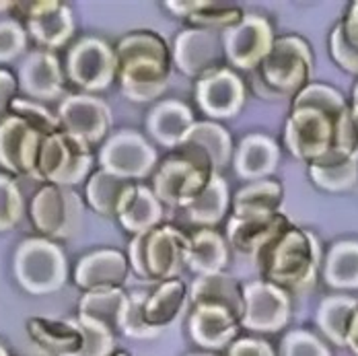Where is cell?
Instances as JSON below:
<instances>
[{
  "label": "cell",
  "mask_w": 358,
  "mask_h": 356,
  "mask_svg": "<svg viewBox=\"0 0 358 356\" xmlns=\"http://www.w3.org/2000/svg\"><path fill=\"white\" fill-rule=\"evenodd\" d=\"M189 239L171 225L136 235L130 243V266L146 280H173L187 257Z\"/></svg>",
  "instance_id": "cell-2"
},
{
  "label": "cell",
  "mask_w": 358,
  "mask_h": 356,
  "mask_svg": "<svg viewBox=\"0 0 358 356\" xmlns=\"http://www.w3.org/2000/svg\"><path fill=\"white\" fill-rule=\"evenodd\" d=\"M185 264L194 272H198L200 276L220 272V268L227 264V243H224V239L218 233L208 231V229L198 231L194 237H189Z\"/></svg>",
  "instance_id": "cell-29"
},
{
  "label": "cell",
  "mask_w": 358,
  "mask_h": 356,
  "mask_svg": "<svg viewBox=\"0 0 358 356\" xmlns=\"http://www.w3.org/2000/svg\"><path fill=\"white\" fill-rule=\"evenodd\" d=\"M285 218L280 216H255V218H237L229 222V241L237 251L245 255H262V251L272 245L285 233Z\"/></svg>",
  "instance_id": "cell-22"
},
{
  "label": "cell",
  "mask_w": 358,
  "mask_h": 356,
  "mask_svg": "<svg viewBox=\"0 0 358 356\" xmlns=\"http://www.w3.org/2000/svg\"><path fill=\"white\" fill-rule=\"evenodd\" d=\"M117 218L126 231L143 235L159 227L163 218V208L155 192L146 190L143 185H134L124 198L117 211Z\"/></svg>",
  "instance_id": "cell-25"
},
{
  "label": "cell",
  "mask_w": 358,
  "mask_h": 356,
  "mask_svg": "<svg viewBox=\"0 0 358 356\" xmlns=\"http://www.w3.org/2000/svg\"><path fill=\"white\" fill-rule=\"evenodd\" d=\"M155 150L136 132H120L111 136L101 148V169L117 178H144L155 165Z\"/></svg>",
  "instance_id": "cell-12"
},
{
  "label": "cell",
  "mask_w": 358,
  "mask_h": 356,
  "mask_svg": "<svg viewBox=\"0 0 358 356\" xmlns=\"http://www.w3.org/2000/svg\"><path fill=\"white\" fill-rule=\"evenodd\" d=\"M78 323L83 327V348L76 356H111L115 342H113V332H109L106 325L97 321L78 318Z\"/></svg>",
  "instance_id": "cell-37"
},
{
  "label": "cell",
  "mask_w": 358,
  "mask_h": 356,
  "mask_svg": "<svg viewBox=\"0 0 358 356\" xmlns=\"http://www.w3.org/2000/svg\"><path fill=\"white\" fill-rule=\"evenodd\" d=\"M25 23L39 45L58 48L72 36V15L62 2H34L27 4Z\"/></svg>",
  "instance_id": "cell-17"
},
{
  "label": "cell",
  "mask_w": 358,
  "mask_h": 356,
  "mask_svg": "<svg viewBox=\"0 0 358 356\" xmlns=\"http://www.w3.org/2000/svg\"><path fill=\"white\" fill-rule=\"evenodd\" d=\"M189 23L196 25V29H204V31H213V29H231L237 23L243 21V13L235 6H216L213 2H204L202 8H198L196 13H192Z\"/></svg>",
  "instance_id": "cell-34"
},
{
  "label": "cell",
  "mask_w": 358,
  "mask_h": 356,
  "mask_svg": "<svg viewBox=\"0 0 358 356\" xmlns=\"http://www.w3.org/2000/svg\"><path fill=\"white\" fill-rule=\"evenodd\" d=\"M278 200H280V185L276 183H255L250 187H243L235 198V216L237 218L270 216Z\"/></svg>",
  "instance_id": "cell-32"
},
{
  "label": "cell",
  "mask_w": 358,
  "mask_h": 356,
  "mask_svg": "<svg viewBox=\"0 0 358 356\" xmlns=\"http://www.w3.org/2000/svg\"><path fill=\"white\" fill-rule=\"evenodd\" d=\"M227 204H229V194H227V183L218 173L213 176L208 181V185L204 187V192L185 208L189 218L200 225V227H210L216 225L224 213H227Z\"/></svg>",
  "instance_id": "cell-31"
},
{
  "label": "cell",
  "mask_w": 358,
  "mask_h": 356,
  "mask_svg": "<svg viewBox=\"0 0 358 356\" xmlns=\"http://www.w3.org/2000/svg\"><path fill=\"white\" fill-rule=\"evenodd\" d=\"M259 257L268 278L276 285L301 290L313 283V248L309 237L299 231L282 233Z\"/></svg>",
  "instance_id": "cell-6"
},
{
  "label": "cell",
  "mask_w": 358,
  "mask_h": 356,
  "mask_svg": "<svg viewBox=\"0 0 358 356\" xmlns=\"http://www.w3.org/2000/svg\"><path fill=\"white\" fill-rule=\"evenodd\" d=\"M179 155L189 161L202 165L204 169L216 173L222 165H227L231 155V136L224 128L213 122L194 124L189 134L179 144Z\"/></svg>",
  "instance_id": "cell-13"
},
{
  "label": "cell",
  "mask_w": 358,
  "mask_h": 356,
  "mask_svg": "<svg viewBox=\"0 0 358 356\" xmlns=\"http://www.w3.org/2000/svg\"><path fill=\"white\" fill-rule=\"evenodd\" d=\"M128 301L130 297H126V292L120 288L101 290V292H85L78 303V318L97 321L115 334L117 329L124 327Z\"/></svg>",
  "instance_id": "cell-28"
},
{
  "label": "cell",
  "mask_w": 358,
  "mask_h": 356,
  "mask_svg": "<svg viewBox=\"0 0 358 356\" xmlns=\"http://www.w3.org/2000/svg\"><path fill=\"white\" fill-rule=\"evenodd\" d=\"M270 31L259 19H243L224 34V50L233 64L251 69L264 60L270 48Z\"/></svg>",
  "instance_id": "cell-20"
},
{
  "label": "cell",
  "mask_w": 358,
  "mask_h": 356,
  "mask_svg": "<svg viewBox=\"0 0 358 356\" xmlns=\"http://www.w3.org/2000/svg\"><path fill=\"white\" fill-rule=\"evenodd\" d=\"M192 301L194 305H213L229 309L237 320L243 318V294L237 283L222 272L198 276L192 285Z\"/></svg>",
  "instance_id": "cell-26"
},
{
  "label": "cell",
  "mask_w": 358,
  "mask_h": 356,
  "mask_svg": "<svg viewBox=\"0 0 358 356\" xmlns=\"http://www.w3.org/2000/svg\"><path fill=\"white\" fill-rule=\"evenodd\" d=\"M64 74L52 52H34L19 71L21 89L41 101L56 99L62 93Z\"/></svg>",
  "instance_id": "cell-23"
},
{
  "label": "cell",
  "mask_w": 358,
  "mask_h": 356,
  "mask_svg": "<svg viewBox=\"0 0 358 356\" xmlns=\"http://www.w3.org/2000/svg\"><path fill=\"white\" fill-rule=\"evenodd\" d=\"M187 299L181 280H167L155 292H134L128 301V311L122 332L126 336L146 340L169 327L183 309Z\"/></svg>",
  "instance_id": "cell-3"
},
{
  "label": "cell",
  "mask_w": 358,
  "mask_h": 356,
  "mask_svg": "<svg viewBox=\"0 0 358 356\" xmlns=\"http://www.w3.org/2000/svg\"><path fill=\"white\" fill-rule=\"evenodd\" d=\"M132 187L134 185L130 179L117 178L106 169H99L87 183V200L93 206V211H97L99 214L117 216L124 198Z\"/></svg>",
  "instance_id": "cell-30"
},
{
  "label": "cell",
  "mask_w": 358,
  "mask_h": 356,
  "mask_svg": "<svg viewBox=\"0 0 358 356\" xmlns=\"http://www.w3.org/2000/svg\"><path fill=\"white\" fill-rule=\"evenodd\" d=\"M6 6H13V2H0V10H4Z\"/></svg>",
  "instance_id": "cell-44"
},
{
  "label": "cell",
  "mask_w": 358,
  "mask_h": 356,
  "mask_svg": "<svg viewBox=\"0 0 358 356\" xmlns=\"http://www.w3.org/2000/svg\"><path fill=\"white\" fill-rule=\"evenodd\" d=\"M66 257L48 239H27L15 253V276L27 292H56L66 283Z\"/></svg>",
  "instance_id": "cell-4"
},
{
  "label": "cell",
  "mask_w": 358,
  "mask_h": 356,
  "mask_svg": "<svg viewBox=\"0 0 358 356\" xmlns=\"http://www.w3.org/2000/svg\"><path fill=\"white\" fill-rule=\"evenodd\" d=\"M43 136L23 120L8 115L0 124V165L15 176H36Z\"/></svg>",
  "instance_id": "cell-11"
},
{
  "label": "cell",
  "mask_w": 358,
  "mask_h": 356,
  "mask_svg": "<svg viewBox=\"0 0 358 356\" xmlns=\"http://www.w3.org/2000/svg\"><path fill=\"white\" fill-rule=\"evenodd\" d=\"M66 74L83 91H101L117 74L115 52L101 39H83L69 54Z\"/></svg>",
  "instance_id": "cell-9"
},
{
  "label": "cell",
  "mask_w": 358,
  "mask_h": 356,
  "mask_svg": "<svg viewBox=\"0 0 358 356\" xmlns=\"http://www.w3.org/2000/svg\"><path fill=\"white\" fill-rule=\"evenodd\" d=\"M192 356H213V355H192Z\"/></svg>",
  "instance_id": "cell-47"
},
{
  "label": "cell",
  "mask_w": 358,
  "mask_h": 356,
  "mask_svg": "<svg viewBox=\"0 0 358 356\" xmlns=\"http://www.w3.org/2000/svg\"><path fill=\"white\" fill-rule=\"evenodd\" d=\"M58 122L64 134L80 143L93 144L99 143L108 134L111 115L108 106L99 97L80 93L71 95L62 101Z\"/></svg>",
  "instance_id": "cell-10"
},
{
  "label": "cell",
  "mask_w": 358,
  "mask_h": 356,
  "mask_svg": "<svg viewBox=\"0 0 358 356\" xmlns=\"http://www.w3.org/2000/svg\"><path fill=\"white\" fill-rule=\"evenodd\" d=\"M27 43V36L23 27L15 21L0 23V62H8L17 58Z\"/></svg>",
  "instance_id": "cell-39"
},
{
  "label": "cell",
  "mask_w": 358,
  "mask_h": 356,
  "mask_svg": "<svg viewBox=\"0 0 358 356\" xmlns=\"http://www.w3.org/2000/svg\"><path fill=\"white\" fill-rule=\"evenodd\" d=\"M91 165L93 157L89 144L80 143L64 132H54L41 143L34 178L52 185L71 187L85 179Z\"/></svg>",
  "instance_id": "cell-5"
},
{
  "label": "cell",
  "mask_w": 358,
  "mask_h": 356,
  "mask_svg": "<svg viewBox=\"0 0 358 356\" xmlns=\"http://www.w3.org/2000/svg\"><path fill=\"white\" fill-rule=\"evenodd\" d=\"M111 356H128L126 353H117V355H111Z\"/></svg>",
  "instance_id": "cell-46"
},
{
  "label": "cell",
  "mask_w": 358,
  "mask_h": 356,
  "mask_svg": "<svg viewBox=\"0 0 358 356\" xmlns=\"http://www.w3.org/2000/svg\"><path fill=\"white\" fill-rule=\"evenodd\" d=\"M189 332L200 346L216 350L227 346L237 336V318L222 307L194 305Z\"/></svg>",
  "instance_id": "cell-24"
},
{
  "label": "cell",
  "mask_w": 358,
  "mask_h": 356,
  "mask_svg": "<svg viewBox=\"0 0 358 356\" xmlns=\"http://www.w3.org/2000/svg\"><path fill=\"white\" fill-rule=\"evenodd\" d=\"M128 276V259L115 250H99L85 255L74 270V283L87 292L113 290Z\"/></svg>",
  "instance_id": "cell-14"
},
{
  "label": "cell",
  "mask_w": 358,
  "mask_h": 356,
  "mask_svg": "<svg viewBox=\"0 0 358 356\" xmlns=\"http://www.w3.org/2000/svg\"><path fill=\"white\" fill-rule=\"evenodd\" d=\"M31 220L45 239H69L83 222V200L64 185H45L31 202Z\"/></svg>",
  "instance_id": "cell-7"
},
{
  "label": "cell",
  "mask_w": 358,
  "mask_h": 356,
  "mask_svg": "<svg viewBox=\"0 0 358 356\" xmlns=\"http://www.w3.org/2000/svg\"><path fill=\"white\" fill-rule=\"evenodd\" d=\"M10 115H15V118L23 120L25 124H29L43 138L58 132V128H60L58 118L52 115L48 107L36 104V101H29V99H17L15 97L13 106H10Z\"/></svg>",
  "instance_id": "cell-36"
},
{
  "label": "cell",
  "mask_w": 358,
  "mask_h": 356,
  "mask_svg": "<svg viewBox=\"0 0 358 356\" xmlns=\"http://www.w3.org/2000/svg\"><path fill=\"white\" fill-rule=\"evenodd\" d=\"M350 344H352V348H355V353L358 355V311L357 315H355V320H352V325H350Z\"/></svg>",
  "instance_id": "cell-43"
},
{
  "label": "cell",
  "mask_w": 358,
  "mask_h": 356,
  "mask_svg": "<svg viewBox=\"0 0 358 356\" xmlns=\"http://www.w3.org/2000/svg\"><path fill=\"white\" fill-rule=\"evenodd\" d=\"M148 132L165 146H179L194 128V118L187 106L179 101L159 104L148 113Z\"/></svg>",
  "instance_id": "cell-27"
},
{
  "label": "cell",
  "mask_w": 358,
  "mask_h": 356,
  "mask_svg": "<svg viewBox=\"0 0 358 356\" xmlns=\"http://www.w3.org/2000/svg\"><path fill=\"white\" fill-rule=\"evenodd\" d=\"M285 294L266 285H250L243 290V323L250 329L272 332L285 325L287 320Z\"/></svg>",
  "instance_id": "cell-16"
},
{
  "label": "cell",
  "mask_w": 358,
  "mask_h": 356,
  "mask_svg": "<svg viewBox=\"0 0 358 356\" xmlns=\"http://www.w3.org/2000/svg\"><path fill=\"white\" fill-rule=\"evenodd\" d=\"M229 356H274V353L262 340H239L231 346Z\"/></svg>",
  "instance_id": "cell-42"
},
{
  "label": "cell",
  "mask_w": 358,
  "mask_h": 356,
  "mask_svg": "<svg viewBox=\"0 0 358 356\" xmlns=\"http://www.w3.org/2000/svg\"><path fill=\"white\" fill-rule=\"evenodd\" d=\"M268 138L251 136L241 144L239 157H237V169L243 178H253V176H264L266 167L272 165V152L270 144L266 143Z\"/></svg>",
  "instance_id": "cell-35"
},
{
  "label": "cell",
  "mask_w": 358,
  "mask_h": 356,
  "mask_svg": "<svg viewBox=\"0 0 358 356\" xmlns=\"http://www.w3.org/2000/svg\"><path fill=\"white\" fill-rule=\"evenodd\" d=\"M0 356H8V353L4 350V346H2V344H0Z\"/></svg>",
  "instance_id": "cell-45"
},
{
  "label": "cell",
  "mask_w": 358,
  "mask_h": 356,
  "mask_svg": "<svg viewBox=\"0 0 358 356\" xmlns=\"http://www.w3.org/2000/svg\"><path fill=\"white\" fill-rule=\"evenodd\" d=\"M213 176L216 173L178 152L159 167L155 178V196L167 206L187 208L204 192Z\"/></svg>",
  "instance_id": "cell-8"
},
{
  "label": "cell",
  "mask_w": 358,
  "mask_h": 356,
  "mask_svg": "<svg viewBox=\"0 0 358 356\" xmlns=\"http://www.w3.org/2000/svg\"><path fill=\"white\" fill-rule=\"evenodd\" d=\"M301 50H303L301 39H280L274 52L264 58L262 76L272 89L287 95V93H294L299 85L305 80L307 58L301 54Z\"/></svg>",
  "instance_id": "cell-15"
},
{
  "label": "cell",
  "mask_w": 358,
  "mask_h": 356,
  "mask_svg": "<svg viewBox=\"0 0 358 356\" xmlns=\"http://www.w3.org/2000/svg\"><path fill=\"white\" fill-rule=\"evenodd\" d=\"M322 311V327L325 334H329L331 340H336L338 344L346 342L348 338V329L355 320V301L348 299H334V301H325Z\"/></svg>",
  "instance_id": "cell-33"
},
{
  "label": "cell",
  "mask_w": 358,
  "mask_h": 356,
  "mask_svg": "<svg viewBox=\"0 0 358 356\" xmlns=\"http://www.w3.org/2000/svg\"><path fill=\"white\" fill-rule=\"evenodd\" d=\"M220 58V43L213 31L189 29L176 39V64L187 76L202 78Z\"/></svg>",
  "instance_id": "cell-19"
},
{
  "label": "cell",
  "mask_w": 358,
  "mask_h": 356,
  "mask_svg": "<svg viewBox=\"0 0 358 356\" xmlns=\"http://www.w3.org/2000/svg\"><path fill=\"white\" fill-rule=\"evenodd\" d=\"M23 198L17 183L0 173V231L13 229L23 216Z\"/></svg>",
  "instance_id": "cell-38"
},
{
  "label": "cell",
  "mask_w": 358,
  "mask_h": 356,
  "mask_svg": "<svg viewBox=\"0 0 358 356\" xmlns=\"http://www.w3.org/2000/svg\"><path fill=\"white\" fill-rule=\"evenodd\" d=\"M27 332L43 353L54 356H76L85 340L78 320L34 318L27 323Z\"/></svg>",
  "instance_id": "cell-21"
},
{
  "label": "cell",
  "mask_w": 358,
  "mask_h": 356,
  "mask_svg": "<svg viewBox=\"0 0 358 356\" xmlns=\"http://www.w3.org/2000/svg\"><path fill=\"white\" fill-rule=\"evenodd\" d=\"M196 99H198V106L208 115H215V118L233 115L243 99L241 80L229 71L208 72L202 78H198Z\"/></svg>",
  "instance_id": "cell-18"
},
{
  "label": "cell",
  "mask_w": 358,
  "mask_h": 356,
  "mask_svg": "<svg viewBox=\"0 0 358 356\" xmlns=\"http://www.w3.org/2000/svg\"><path fill=\"white\" fill-rule=\"evenodd\" d=\"M285 356H329L322 344L307 334H290L285 344Z\"/></svg>",
  "instance_id": "cell-40"
},
{
  "label": "cell",
  "mask_w": 358,
  "mask_h": 356,
  "mask_svg": "<svg viewBox=\"0 0 358 356\" xmlns=\"http://www.w3.org/2000/svg\"><path fill=\"white\" fill-rule=\"evenodd\" d=\"M122 91L132 101H150L163 93L169 80V56L155 34L126 36L115 48Z\"/></svg>",
  "instance_id": "cell-1"
},
{
  "label": "cell",
  "mask_w": 358,
  "mask_h": 356,
  "mask_svg": "<svg viewBox=\"0 0 358 356\" xmlns=\"http://www.w3.org/2000/svg\"><path fill=\"white\" fill-rule=\"evenodd\" d=\"M15 91H17V78L10 72L0 71V124L10 115Z\"/></svg>",
  "instance_id": "cell-41"
}]
</instances>
